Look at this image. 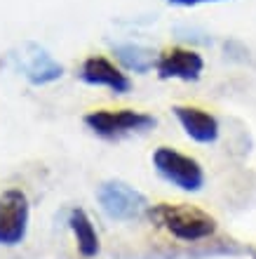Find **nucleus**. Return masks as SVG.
Returning <instances> with one entry per match:
<instances>
[{"instance_id": "7", "label": "nucleus", "mask_w": 256, "mask_h": 259, "mask_svg": "<svg viewBox=\"0 0 256 259\" xmlns=\"http://www.w3.org/2000/svg\"><path fill=\"white\" fill-rule=\"evenodd\" d=\"M80 78H82V82L94 85V88L113 90L115 95H125V92H129V88H132V80H129L127 75L122 73L111 59H106V57H101V55L87 57V59L82 62Z\"/></svg>"}, {"instance_id": "6", "label": "nucleus", "mask_w": 256, "mask_h": 259, "mask_svg": "<svg viewBox=\"0 0 256 259\" xmlns=\"http://www.w3.org/2000/svg\"><path fill=\"white\" fill-rule=\"evenodd\" d=\"M155 71L162 80H197L204 71V59L200 52L186 48H167L155 59Z\"/></svg>"}, {"instance_id": "2", "label": "nucleus", "mask_w": 256, "mask_h": 259, "mask_svg": "<svg viewBox=\"0 0 256 259\" xmlns=\"http://www.w3.org/2000/svg\"><path fill=\"white\" fill-rule=\"evenodd\" d=\"M96 200L101 205L104 214L115 219V222H134V219H141L143 214H148L150 210L146 196L120 179L101 182L96 189Z\"/></svg>"}, {"instance_id": "10", "label": "nucleus", "mask_w": 256, "mask_h": 259, "mask_svg": "<svg viewBox=\"0 0 256 259\" xmlns=\"http://www.w3.org/2000/svg\"><path fill=\"white\" fill-rule=\"evenodd\" d=\"M68 229L73 233L75 238V247L78 252L82 254L85 259H92L99 254L101 245H99V236H96V229L92 224L89 214L82 207H73L68 212Z\"/></svg>"}, {"instance_id": "4", "label": "nucleus", "mask_w": 256, "mask_h": 259, "mask_svg": "<svg viewBox=\"0 0 256 259\" xmlns=\"http://www.w3.org/2000/svg\"><path fill=\"white\" fill-rule=\"evenodd\" d=\"M87 125L96 137L104 139H118V137L132 135V132H143L155 125V118L143 113V111L120 109V111H92L85 116Z\"/></svg>"}, {"instance_id": "1", "label": "nucleus", "mask_w": 256, "mask_h": 259, "mask_svg": "<svg viewBox=\"0 0 256 259\" xmlns=\"http://www.w3.org/2000/svg\"><path fill=\"white\" fill-rule=\"evenodd\" d=\"M148 219L158 229L167 231L172 238L183 243H195V240L212 238L219 229L216 219L207 214L195 205L186 203H158L148 210Z\"/></svg>"}, {"instance_id": "5", "label": "nucleus", "mask_w": 256, "mask_h": 259, "mask_svg": "<svg viewBox=\"0 0 256 259\" xmlns=\"http://www.w3.org/2000/svg\"><path fill=\"white\" fill-rule=\"evenodd\" d=\"M31 222V205L21 189H7L0 193V245L17 247L26 238Z\"/></svg>"}, {"instance_id": "12", "label": "nucleus", "mask_w": 256, "mask_h": 259, "mask_svg": "<svg viewBox=\"0 0 256 259\" xmlns=\"http://www.w3.org/2000/svg\"><path fill=\"white\" fill-rule=\"evenodd\" d=\"M167 3L176 7H195V5H204V3H221V0H167Z\"/></svg>"}, {"instance_id": "9", "label": "nucleus", "mask_w": 256, "mask_h": 259, "mask_svg": "<svg viewBox=\"0 0 256 259\" xmlns=\"http://www.w3.org/2000/svg\"><path fill=\"white\" fill-rule=\"evenodd\" d=\"M174 116L183 132L197 144H214L219 139V120L197 106H174Z\"/></svg>"}, {"instance_id": "11", "label": "nucleus", "mask_w": 256, "mask_h": 259, "mask_svg": "<svg viewBox=\"0 0 256 259\" xmlns=\"http://www.w3.org/2000/svg\"><path fill=\"white\" fill-rule=\"evenodd\" d=\"M113 55L127 71H134V73H148L155 66L153 52L141 48V45H134V42H115Z\"/></svg>"}, {"instance_id": "3", "label": "nucleus", "mask_w": 256, "mask_h": 259, "mask_svg": "<svg viewBox=\"0 0 256 259\" xmlns=\"http://www.w3.org/2000/svg\"><path fill=\"white\" fill-rule=\"evenodd\" d=\"M153 165L158 175L172 186L181 189V191L195 193L204 186V172L202 165L195 158L186 156L181 151L169 149V146H160L153 153Z\"/></svg>"}, {"instance_id": "8", "label": "nucleus", "mask_w": 256, "mask_h": 259, "mask_svg": "<svg viewBox=\"0 0 256 259\" xmlns=\"http://www.w3.org/2000/svg\"><path fill=\"white\" fill-rule=\"evenodd\" d=\"M21 71L31 85H49L64 75V66L54 62V57L47 50L38 48L33 42L24 45L21 50Z\"/></svg>"}]
</instances>
